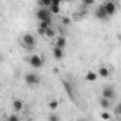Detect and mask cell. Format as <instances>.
Returning <instances> with one entry per match:
<instances>
[{
  "label": "cell",
  "instance_id": "1",
  "mask_svg": "<svg viewBox=\"0 0 121 121\" xmlns=\"http://www.w3.org/2000/svg\"><path fill=\"white\" fill-rule=\"evenodd\" d=\"M36 16H37V19L40 20V22H44V23H51V13L47 10V9H40V10H37V13H36Z\"/></svg>",
  "mask_w": 121,
  "mask_h": 121
},
{
  "label": "cell",
  "instance_id": "2",
  "mask_svg": "<svg viewBox=\"0 0 121 121\" xmlns=\"http://www.w3.org/2000/svg\"><path fill=\"white\" fill-rule=\"evenodd\" d=\"M23 44H24V47L26 48H33L34 46H36V39H34V36L33 34H24L23 36Z\"/></svg>",
  "mask_w": 121,
  "mask_h": 121
},
{
  "label": "cell",
  "instance_id": "3",
  "mask_svg": "<svg viewBox=\"0 0 121 121\" xmlns=\"http://www.w3.org/2000/svg\"><path fill=\"white\" fill-rule=\"evenodd\" d=\"M24 81H26L27 84H30V86H36V84L40 83V77H39L37 74H34V73H26Z\"/></svg>",
  "mask_w": 121,
  "mask_h": 121
},
{
  "label": "cell",
  "instance_id": "4",
  "mask_svg": "<svg viewBox=\"0 0 121 121\" xmlns=\"http://www.w3.org/2000/svg\"><path fill=\"white\" fill-rule=\"evenodd\" d=\"M29 63H30L31 67H34V69H40V67L43 66V58H41L40 56L34 54V56H31V57L29 58Z\"/></svg>",
  "mask_w": 121,
  "mask_h": 121
},
{
  "label": "cell",
  "instance_id": "5",
  "mask_svg": "<svg viewBox=\"0 0 121 121\" xmlns=\"http://www.w3.org/2000/svg\"><path fill=\"white\" fill-rule=\"evenodd\" d=\"M114 97H115V91H114L112 87H108V86H107V87L103 88V98H107V100L112 101Z\"/></svg>",
  "mask_w": 121,
  "mask_h": 121
},
{
  "label": "cell",
  "instance_id": "6",
  "mask_svg": "<svg viewBox=\"0 0 121 121\" xmlns=\"http://www.w3.org/2000/svg\"><path fill=\"white\" fill-rule=\"evenodd\" d=\"M103 6H104V10H105L107 16L114 14V13H115V10H117V4H115L114 2H105Z\"/></svg>",
  "mask_w": 121,
  "mask_h": 121
},
{
  "label": "cell",
  "instance_id": "7",
  "mask_svg": "<svg viewBox=\"0 0 121 121\" xmlns=\"http://www.w3.org/2000/svg\"><path fill=\"white\" fill-rule=\"evenodd\" d=\"M63 87H64L67 95H69L71 100H76V97H74V91H73V87H71V84H70L67 80H63Z\"/></svg>",
  "mask_w": 121,
  "mask_h": 121
},
{
  "label": "cell",
  "instance_id": "8",
  "mask_svg": "<svg viewBox=\"0 0 121 121\" xmlns=\"http://www.w3.org/2000/svg\"><path fill=\"white\" fill-rule=\"evenodd\" d=\"M95 17L98 19V20H105L108 16H107V13H105V10H104V6L101 4V6H98V9L95 10Z\"/></svg>",
  "mask_w": 121,
  "mask_h": 121
},
{
  "label": "cell",
  "instance_id": "9",
  "mask_svg": "<svg viewBox=\"0 0 121 121\" xmlns=\"http://www.w3.org/2000/svg\"><path fill=\"white\" fill-rule=\"evenodd\" d=\"M48 12L50 13H54V14L60 13V2H58V0H53L51 4H50V10Z\"/></svg>",
  "mask_w": 121,
  "mask_h": 121
},
{
  "label": "cell",
  "instance_id": "10",
  "mask_svg": "<svg viewBox=\"0 0 121 121\" xmlns=\"http://www.w3.org/2000/svg\"><path fill=\"white\" fill-rule=\"evenodd\" d=\"M53 56H54L57 60H61V58L64 57V51H63L61 48H57V47H54V48H53Z\"/></svg>",
  "mask_w": 121,
  "mask_h": 121
},
{
  "label": "cell",
  "instance_id": "11",
  "mask_svg": "<svg viewBox=\"0 0 121 121\" xmlns=\"http://www.w3.org/2000/svg\"><path fill=\"white\" fill-rule=\"evenodd\" d=\"M66 44H67V40H66L64 37H58L57 41H56V47H57V48H61V50L66 47Z\"/></svg>",
  "mask_w": 121,
  "mask_h": 121
},
{
  "label": "cell",
  "instance_id": "12",
  "mask_svg": "<svg viewBox=\"0 0 121 121\" xmlns=\"http://www.w3.org/2000/svg\"><path fill=\"white\" fill-rule=\"evenodd\" d=\"M98 76H101V77L107 78V77L110 76V70H108L107 67H100V69H98Z\"/></svg>",
  "mask_w": 121,
  "mask_h": 121
},
{
  "label": "cell",
  "instance_id": "13",
  "mask_svg": "<svg viewBox=\"0 0 121 121\" xmlns=\"http://www.w3.org/2000/svg\"><path fill=\"white\" fill-rule=\"evenodd\" d=\"M100 105H101L104 110H108V108L111 107V101L107 100V98H101V100H100Z\"/></svg>",
  "mask_w": 121,
  "mask_h": 121
},
{
  "label": "cell",
  "instance_id": "14",
  "mask_svg": "<svg viewBox=\"0 0 121 121\" xmlns=\"http://www.w3.org/2000/svg\"><path fill=\"white\" fill-rule=\"evenodd\" d=\"M13 108L16 111H22L23 110V101L22 100H14L13 101Z\"/></svg>",
  "mask_w": 121,
  "mask_h": 121
},
{
  "label": "cell",
  "instance_id": "15",
  "mask_svg": "<svg viewBox=\"0 0 121 121\" xmlns=\"http://www.w3.org/2000/svg\"><path fill=\"white\" fill-rule=\"evenodd\" d=\"M86 80H87V81H95V80H97V74H95L94 71H88V73L86 74Z\"/></svg>",
  "mask_w": 121,
  "mask_h": 121
},
{
  "label": "cell",
  "instance_id": "16",
  "mask_svg": "<svg viewBox=\"0 0 121 121\" xmlns=\"http://www.w3.org/2000/svg\"><path fill=\"white\" fill-rule=\"evenodd\" d=\"M44 36H47V37H53V36H54V30L51 29V26L46 29V33H44Z\"/></svg>",
  "mask_w": 121,
  "mask_h": 121
},
{
  "label": "cell",
  "instance_id": "17",
  "mask_svg": "<svg viewBox=\"0 0 121 121\" xmlns=\"http://www.w3.org/2000/svg\"><path fill=\"white\" fill-rule=\"evenodd\" d=\"M57 105H58V101H57V100H51V101L48 103L50 110H56V108H57Z\"/></svg>",
  "mask_w": 121,
  "mask_h": 121
},
{
  "label": "cell",
  "instance_id": "18",
  "mask_svg": "<svg viewBox=\"0 0 121 121\" xmlns=\"http://www.w3.org/2000/svg\"><path fill=\"white\" fill-rule=\"evenodd\" d=\"M47 120H48V121H60L58 115H57V114H54V112L48 114V118H47Z\"/></svg>",
  "mask_w": 121,
  "mask_h": 121
},
{
  "label": "cell",
  "instance_id": "19",
  "mask_svg": "<svg viewBox=\"0 0 121 121\" xmlns=\"http://www.w3.org/2000/svg\"><path fill=\"white\" fill-rule=\"evenodd\" d=\"M101 118H103V120H111V114H110L108 111H103V112H101Z\"/></svg>",
  "mask_w": 121,
  "mask_h": 121
},
{
  "label": "cell",
  "instance_id": "20",
  "mask_svg": "<svg viewBox=\"0 0 121 121\" xmlns=\"http://www.w3.org/2000/svg\"><path fill=\"white\" fill-rule=\"evenodd\" d=\"M47 27H50V24H48V23H44V22H40V23H39V29L46 30Z\"/></svg>",
  "mask_w": 121,
  "mask_h": 121
},
{
  "label": "cell",
  "instance_id": "21",
  "mask_svg": "<svg viewBox=\"0 0 121 121\" xmlns=\"http://www.w3.org/2000/svg\"><path fill=\"white\" fill-rule=\"evenodd\" d=\"M7 121H20V118H19L16 114H12V115L7 118Z\"/></svg>",
  "mask_w": 121,
  "mask_h": 121
},
{
  "label": "cell",
  "instance_id": "22",
  "mask_svg": "<svg viewBox=\"0 0 121 121\" xmlns=\"http://www.w3.org/2000/svg\"><path fill=\"white\" fill-rule=\"evenodd\" d=\"M63 23H64V24H70V19H69V17H64V19H63Z\"/></svg>",
  "mask_w": 121,
  "mask_h": 121
},
{
  "label": "cell",
  "instance_id": "23",
  "mask_svg": "<svg viewBox=\"0 0 121 121\" xmlns=\"http://www.w3.org/2000/svg\"><path fill=\"white\" fill-rule=\"evenodd\" d=\"M0 61H2V56H0Z\"/></svg>",
  "mask_w": 121,
  "mask_h": 121
},
{
  "label": "cell",
  "instance_id": "24",
  "mask_svg": "<svg viewBox=\"0 0 121 121\" xmlns=\"http://www.w3.org/2000/svg\"><path fill=\"white\" fill-rule=\"evenodd\" d=\"M0 93H2V87H0Z\"/></svg>",
  "mask_w": 121,
  "mask_h": 121
}]
</instances>
